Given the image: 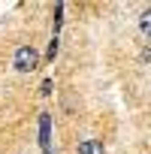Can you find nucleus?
I'll return each mask as SVG.
<instances>
[{
	"label": "nucleus",
	"instance_id": "obj_6",
	"mask_svg": "<svg viewBox=\"0 0 151 154\" xmlns=\"http://www.w3.org/2000/svg\"><path fill=\"white\" fill-rule=\"evenodd\" d=\"M42 154H57V151H54V148H45V151H42Z\"/></svg>",
	"mask_w": 151,
	"mask_h": 154
},
{
	"label": "nucleus",
	"instance_id": "obj_5",
	"mask_svg": "<svg viewBox=\"0 0 151 154\" xmlns=\"http://www.w3.org/2000/svg\"><path fill=\"white\" fill-rule=\"evenodd\" d=\"M54 54H57V39H51V42H48V54H45V57H48V60H54Z\"/></svg>",
	"mask_w": 151,
	"mask_h": 154
},
{
	"label": "nucleus",
	"instance_id": "obj_3",
	"mask_svg": "<svg viewBox=\"0 0 151 154\" xmlns=\"http://www.w3.org/2000/svg\"><path fill=\"white\" fill-rule=\"evenodd\" d=\"M79 154H106V151H103V142L85 139V142H79Z\"/></svg>",
	"mask_w": 151,
	"mask_h": 154
},
{
	"label": "nucleus",
	"instance_id": "obj_1",
	"mask_svg": "<svg viewBox=\"0 0 151 154\" xmlns=\"http://www.w3.org/2000/svg\"><path fill=\"white\" fill-rule=\"evenodd\" d=\"M12 63H15V69H18V72H33V69H36V63H39V54H36V48H33V45H21V48L12 54Z\"/></svg>",
	"mask_w": 151,
	"mask_h": 154
},
{
	"label": "nucleus",
	"instance_id": "obj_4",
	"mask_svg": "<svg viewBox=\"0 0 151 154\" xmlns=\"http://www.w3.org/2000/svg\"><path fill=\"white\" fill-rule=\"evenodd\" d=\"M139 33H142V36L151 33V9H145V12L139 15Z\"/></svg>",
	"mask_w": 151,
	"mask_h": 154
},
{
	"label": "nucleus",
	"instance_id": "obj_2",
	"mask_svg": "<svg viewBox=\"0 0 151 154\" xmlns=\"http://www.w3.org/2000/svg\"><path fill=\"white\" fill-rule=\"evenodd\" d=\"M48 130H51V118L42 115V118H39V145H42V151L51 148V145H48Z\"/></svg>",
	"mask_w": 151,
	"mask_h": 154
}]
</instances>
